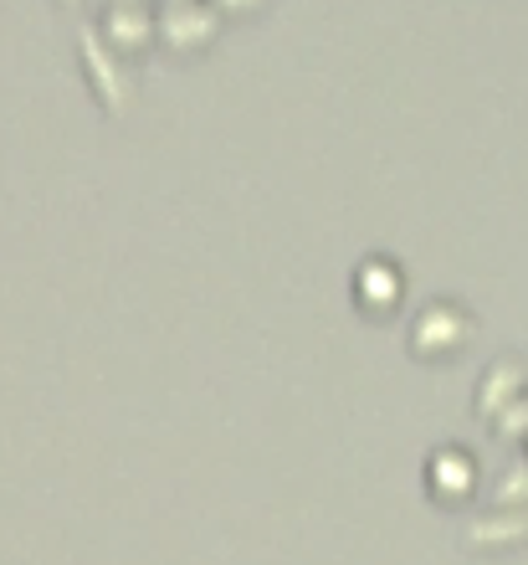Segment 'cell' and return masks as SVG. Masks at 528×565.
I'll return each mask as SVG.
<instances>
[{
    "label": "cell",
    "mask_w": 528,
    "mask_h": 565,
    "mask_svg": "<svg viewBox=\"0 0 528 565\" xmlns=\"http://www.w3.org/2000/svg\"><path fill=\"white\" fill-rule=\"evenodd\" d=\"M77 52H83V67H88V77H93V93H98L114 114H123V108H129V73H123L118 57L108 52L104 31L83 26L77 31Z\"/></svg>",
    "instance_id": "obj_1"
},
{
    "label": "cell",
    "mask_w": 528,
    "mask_h": 565,
    "mask_svg": "<svg viewBox=\"0 0 528 565\" xmlns=\"http://www.w3.org/2000/svg\"><path fill=\"white\" fill-rule=\"evenodd\" d=\"M220 31V15L211 11V6H201V0H175L170 11L154 21V36H164L170 46H206L211 36Z\"/></svg>",
    "instance_id": "obj_2"
},
{
    "label": "cell",
    "mask_w": 528,
    "mask_h": 565,
    "mask_svg": "<svg viewBox=\"0 0 528 565\" xmlns=\"http://www.w3.org/2000/svg\"><path fill=\"white\" fill-rule=\"evenodd\" d=\"M467 319H462V309H452V303H431V309L421 313V324H416V334H411V344L416 350H425V344L437 340V350L441 355H452L456 344L467 340Z\"/></svg>",
    "instance_id": "obj_3"
},
{
    "label": "cell",
    "mask_w": 528,
    "mask_h": 565,
    "mask_svg": "<svg viewBox=\"0 0 528 565\" xmlns=\"http://www.w3.org/2000/svg\"><path fill=\"white\" fill-rule=\"evenodd\" d=\"M149 36H154V15H149V6H114V11H108V31H104L108 46H129V52H139V46H149Z\"/></svg>",
    "instance_id": "obj_4"
},
{
    "label": "cell",
    "mask_w": 528,
    "mask_h": 565,
    "mask_svg": "<svg viewBox=\"0 0 528 565\" xmlns=\"http://www.w3.org/2000/svg\"><path fill=\"white\" fill-rule=\"evenodd\" d=\"M251 6H262V0H216V6H211V11H251Z\"/></svg>",
    "instance_id": "obj_5"
},
{
    "label": "cell",
    "mask_w": 528,
    "mask_h": 565,
    "mask_svg": "<svg viewBox=\"0 0 528 565\" xmlns=\"http://www.w3.org/2000/svg\"><path fill=\"white\" fill-rule=\"evenodd\" d=\"M114 6H149V0H114Z\"/></svg>",
    "instance_id": "obj_6"
},
{
    "label": "cell",
    "mask_w": 528,
    "mask_h": 565,
    "mask_svg": "<svg viewBox=\"0 0 528 565\" xmlns=\"http://www.w3.org/2000/svg\"><path fill=\"white\" fill-rule=\"evenodd\" d=\"M73 6H77V0H73Z\"/></svg>",
    "instance_id": "obj_7"
}]
</instances>
